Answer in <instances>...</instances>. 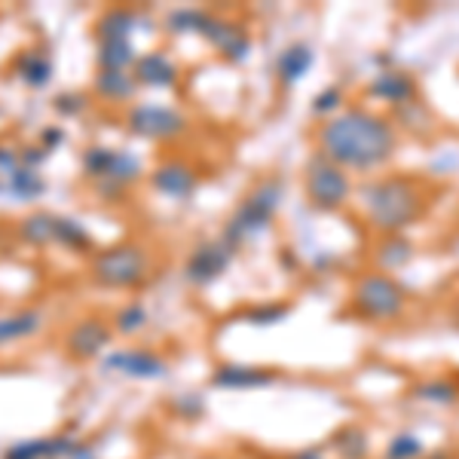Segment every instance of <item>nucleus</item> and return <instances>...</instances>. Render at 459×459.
<instances>
[{"label": "nucleus", "instance_id": "obj_20", "mask_svg": "<svg viewBox=\"0 0 459 459\" xmlns=\"http://www.w3.org/2000/svg\"><path fill=\"white\" fill-rule=\"evenodd\" d=\"M316 56L309 47H303V43H294V47H288L282 58H279V77H282L285 86H294L300 83L303 77H307V71L313 68Z\"/></svg>", "mask_w": 459, "mask_h": 459}, {"label": "nucleus", "instance_id": "obj_23", "mask_svg": "<svg viewBox=\"0 0 459 459\" xmlns=\"http://www.w3.org/2000/svg\"><path fill=\"white\" fill-rule=\"evenodd\" d=\"M43 316L37 309H25V313H13L0 318V346L10 343V340H22L31 337L37 328H40Z\"/></svg>", "mask_w": 459, "mask_h": 459}, {"label": "nucleus", "instance_id": "obj_12", "mask_svg": "<svg viewBox=\"0 0 459 459\" xmlns=\"http://www.w3.org/2000/svg\"><path fill=\"white\" fill-rule=\"evenodd\" d=\"M108 343H110V328L101 318H83V322L74 325L68 331V337H65V346H68L71 359H77V361L95 359Z\"/></svg>", "mask_w": 459, "mask_h": 459}, {"label": "nucleus", "instance_id": "obj_36", "mask_svg": "<svg viewBox=\"0 0 459 459\" xmlns=\"http://www.w3.org/2000/svg\"><path fill=\"white\" fill-rule=\"evenodd\" d=\"M40 142H43V151H49V147H56L58 142H62V132H58V129H47L40 135Z\"/></svg>", "mask_w": 459, "mask_h": 459}, {"label": "nucleus", "instance_id": "obj_22", "mask_svg": "<svg viewBox=\"0 0 459 459\" xmlns=\"http://www.w3.org/2000/svg\"><path fill=\"white\" fill-rule=\"evenodd\" d=\"M135 86H138V80L129 77L126 71H99V77H95V92H99L101 99H108V101L132 99Z\"/></svg>", "mask_w": 459, "mask_h": 459}, {"label": "nucleus", "instance_id": "obj_8", "mask_svg": "<svg viewBox=\"0 0 459 459\" xmlns=\"http://www.w3.org/2000/svg\"><path fill=\"white\" fill-rule=\"evenodd\" d=\"M129 126L135 135L162 142V138H175L184 132V117L166 105H138L129 110Z\"/></svg>", "mask_w": 459, "mask_h": 459}, {"label": "nucleus", "instance_id": "obj_15", "mask_svg": "<svg viewBox=\"0 0 459 459\" xmlns=\"http://www.w3.org/2000/svg\"><path fill=\"white\" fill-rule=\"evenodd\" d=\"M196 178H194V169L184 166V162H162V166L153 172V187L166 196H175V199H184L194 190Z\"/></svg>", "mask_w": 459, "mask_h": 459}, {"label": "nucleus", "instance_id": "obj_11", "mask_svg": "<svg viewBox=\"0 0 459 459\" xmlns=\"http://www.w3.org/2000/svg\"><path fill=\"white\" fill-rule=\"evenodd\" d=\"M279 380V374L273 368H261V365H236V361H227V365H218L212 374V386L227 389V392H251V389H266Z\"/></svg>", "mask_w": 459, "mask_h": 459}, {"label": "nucleus", "instance_id": "obj_28", "mask_svg": "<svg viewBox=\"0 0 459 459\" xmlns=\"http://www.w3.org/2000/svg\"><path fill=\"white\" fill-rule=\"evenodd\" d=\"M43 190H47V184H43V178L37 175L34 169L19 166L10 172V194L16 199H34V196H40Z\"/></svg>", "mask_w": 459, "mask_h": 459}, {"label": "nucleus", "instance_id": "obj_10", "mask_svg": "<svg viewBox=\"0 0 459 459\" xmlns=\"http://www.w3.org/2000/svg\"><path fill=\"white\" fill-rule=\"evenodd\" d=\"M230 261H233V246L224 239V242H203L194 255L187 257V282L194 285H209L221 273L227 270Z\"/></svg>", "mask_w": 459, "mask_h": 459}, {"label": "nucleus", "instance_id": "obj_24", "mask_svg": "<svg viewBox=\"0 0 459 459\" xmlns=\"http://www.w3.org/2000/svg\"><path fill=\"white\" fill-rule=\"evenodd\" d=\"M16 68H19V77L25 80L28 86H34V89L47 86L49 74H53V65H49L47 53H40V49H28V53H22Z\"/></svg>", "mask_w": 459, "mask_h": 459}, {"label": "nucleus", "instance_id": "obj_29", "mask_svg": "<svg viewBox=\"0 0 459 459\" xmlns=\"http://www.w3.org/2000/svg\"><path fill=\"white\" fill-rule=\"evenodd\" d=\"M56 242H62V246H68L74 251H86L92 239H89V233L83 230V224H77L74 218H58Z\"/></svg>", "mask_w": 459, "mask_h": 459}, {"label": "nucleus", "instance_id": "obj_32", "mask_svg": "<svg viewBox=\"0 0 459 459\" xmlns=\"http://www.w3.org/2000/svg\"><path fill=\"white\" fill-rule=\"evenodd\" d=\"M340 105V89H328V92L318 95V105H316V114H328Z\"/></svg>", "mask_w": 459, "mask_h": 459}, {"label": "nucleus", "instance_id": "obj_7", "mask_svg": "<svg viewBox=\"0 0 459 459\" xmlns=\"http://www.w3.org/2000/svg\"><path fill=\"white\" fill-rule=\"evenodd\" d=\"M83 169L89 178H99L105 190H120L142 175V162L135 153L110 151V147H89L83 153Z\"/></svg>", "mask_w": 459, "mask_h": 459}, {"label": "nucleus", "instance_id": "obj_14", "mask_svg": "<svg viewBox=\"0 0 459 459\" xmlns=\"http://www.w3.org/2000/svg\"><path fill=\"white\" fill-rule=\"evenodd\" d=\"M203 34L209 37V40L227 58H233V62H242V58L248 56V34L242 31L239 25H230V22H221V19L209 16V22H205V28H203Z\"/></svg>", "mask_w": 459, "mask_h": 459}, {"label": "nucleus", "instance_id": "obj_9", "mask_svg": "<svg viewBox=\"0 0 459 459\" xmlns=\"http://www.w3.org/2000/svg\"><path fill=\"white\" fill-rule=\"evenodd\" d=\"M105 368L132 380H162L169 377V361L151 350H120L105 359Z\"/></svg>", "mask_w": 459, "mask_h": 459}, {"label": "nucleus", "instance_id": "obj_30", "mask_svg": "<svg viewBox=\"0 0 459 459\" xmlns=\"http://www.w3.org/2000/svg\"><path fill=\"white\" fill-rule=\"evenodd\" d=\"M144 325H147V309L142 303H129V307H123L117 313V331L120 334H138Z\"/></svg>", "mask_w": 459, "mask_h": 459}, {"label": "nucleus", "instance_id": "obj_25", "mask_svg": "<svg viewBox=\"0 0 459 459\" xmlns=\"http://www.w3.org/2000/svg\"><path fill=\"white\" fill-rule=\"evenodd\" d=\"M383 459H426V444L417 432H395L383 447Z\"/></svg>", "mask_w": 459, "mask_h": 459}, {"label": "nucleus", "instance_id": "obj_21", "mask_svg": "<svg viewBox=\"0 0 459 459\" xmlns=\"http://www.w3.org/2000/svg\"><path fill=\"white\" fill-rule=\"evenodd\" d=\"M138 16L132 10H108L105 16L95 25V34H99L101 43L108 40H129V34L135 31Z\"/></svg>", "mask_w": 459, "mask_h": 459}, {"label": "nucleus", "instance_id": "obj_35", "mask_svg": "<svg viewBox=\"0 0 459 459\" xmlns=\"http://www.w3.org/2000/svg\"><path fill=\"white\" fill-rule=\"evenodd\" d=\"M56 108L62 110V114H74V110L83 108V101H80L77 95H62V99H56Z\"/></svg>", "mask_w": 459, "mask_h": 459}, {"label": "nucleus", "instance_id": "obj_34", "mask_svg": "<svg viewBox=\"0 0 459 459\" xmlns=\"http://www.w3.org/2000/svg\"><path fill=\"white\" fill-rule=\"evenodd\" d=\"M13 169H19V153L10 151V147H0V172L10 175Z\"/></svg>", "mask_w": 459, "mask_h": 459}, {"label": "nucleus", "instance_id": "obj_16", "mask_svg": "<svg viewBox=\"0 0 459 459\" xmlns=\"http://www.w3.org/2000/svg\"><path fill=\"white\" fill-rule=\"evenodd\" d=\"M138 83L153 86V89H169L178 83V68L166 58V53H144L135 62Z\"/></svg>", "mask_w": 459, "mask_h": 459}, {"label": "nucleus", "instance_id": "obj_17", "mask_svg": "<svg viewBox=\"0 0 459 459\" xmlns=\"http://www.w3.org/2000/svg\"><path fill=\"white\" fill-rule=\"evenodd\" d=\"M77 444L71 438H37V441H22V444H13L6 450L4 459H53V456H74Z\"/></svg>", "mask_w": 459, "mask_h": 459}, {"label": "nucleus", "instance_id": "obj_6", "mask_svg": "<svg viewBox=\"0 0 459 459\" xmlns=\"http://www.w3.org/2000/svg\"><path fill=\"white\" fill-rule=\"evenodd\" d=\"M92 279L105 288H135L147 279V255L138 246H114L95 255Z\"/></svg>", "mask_w": 459, "mask_h": 459}, {"label": "nucleus", "instance_id": "obj_33", "mask_svg": "<svg viewBox=\"0 0 459 459\" xmlns=\"http://www.w3.org/2000/svg\"><path fill=\"white\" fill-rule=\"evenodd\" d=\"M288 459H328V450L322 447V444H313V447H300L294 450Z\"/></svg>", "mask_w": 459, "mask_h": 459}, {"label": "nucleus", "instance_id": "obj_2", "mask_svg": "<svg viewBox=\"0 0 459 459\" xmlns=\"http://www.w3.org/2000/svg\"><path fill=\"white\" fill-rule=\"evenodd\" d=\"M365 212L368 221L383 233H398L411 227L426 212V196L417 181L402 175L377 178L365 187Z\"/></svg>", "mask_w": 459, "mask_h": 459}, {"label": "nucleus", "instance_id": "obj_31", "mask_svg": "<svg viewBox=\"0 0 459 459\" xmlns=\"http://www.w3.org/2000/svg\"><path fill=\"white\" fill-rule=\"evenodd\" d=\"M288 309L285 307H270V309H255V313H248V318L255 325H276V322H282Z\"/></svg>", "mask_w": 459, "mask_h": 459}, {"label": "nucleus", "instance_id": "obj_26", "mask_svg": "<svg viewBox=\"0 0 459 459\" xmlns=\"http://www.w3.org/2000/svg\"><path fill=\"white\" fill-rule=\"evenodd\" d=\"M56 227H58L56 214H47V212L28 214V218L22 221V239H28L31 246H47V242H56Z\"/></svg>", "mask_w": 459, "mask_h": 459}, {"label": "nucleus", "instance_id": "obj_19", "mask_svg": "<svg viewBox=\"0 0 459 459\" xmlns=\"http://www.w3.org/2000/svg\"><path fill=\"white\" fill-rule=\"evenodd\" d=\"M371 92L377 95V99L389 101V105H411V99H413L417 89H413V80L407 77V74L389 71V74H380V77L374 80Z\"/></svg>", "mask_w": 459, "mask_h": 459}, {"label": "nucleus", "instance_id": "obj_4", "mask_svg": "<svg viewBox=\"0 0 459 459\" xmlns=\"http://www.w3.org/2000/svg\"><path fill=\"white\" fill-rule=\"evenodd\" d=\"M279 196H282L279 181L257 184V187L246 196V203H242L233 218H230V224H227L230 246L236 248L246 239H255L257 233H264V230L270 227L273 214H276V209H279Z\"/></svg>", "mask_w": 459, "mask_h": 459}, {"label": "nucleus", "instance_id": "obj_1", "mask_svg": "<svg viewBox=\"0 0 459 459\" xmlns=\"http://www.w3.org/2000/svg\"><path fill=\"white\" fill-rule=\"evenodd\" d=\"M318 153L340 169L374 172L395 153V129L389 120L371 110L350 108L331 114L318 126Z\"/></svg>", "mask_w": 459, "mask_h": 459}, {"label": "nucleus", "instance_id": "obj_3", "mask_svg": "<svg viewBox=\"0 0 459 459\" xmlns=\"http://www.w3.org/2000/svg\"><path fill=\"white\" fill-rule=\"evenodd\" d=\"M407 307L404 288L389 273H368L352 288V309L374 325L395 322Z\"/></svg>", "mask_w": 459, "mask_h": 459}, {"label": "nucleus", "instance_id": "obj_27", "mask_svg": "<svg viewBox=\"0 0 459 459\" xmlns=\"http://www.w3.org/2000/svg\"><path fill=\"white\" fill-rule=\"evenodd\" d=\"M138 58L132 53V43L129 40H108L101 43L99 49V65L101 71H126L129 65H135Z\"/></svg>", "mask_w": 459, "mask_h": 459}, {"label": "nucleus", "instance_id": "obj_18", "mask_svg": "<svg viewBox=\"0 0 459 459\" xmlns=\"http://www.w3.org/2000/svg\"><path fill=\"white\" fill-rule=\"evenodd\" d=\"M331 450L337 454V459H371V435L359 423H350L334 432Z\"/></svg>", "mask_w": 459, "mask_h": 459}, {"label": "nucleus", "instance_id": "obj_13", "mask_svg": "<svg viewBox=\"0 0 459 459\" xmlns=\"http://www.w3.org/2000/svg\"><path fill=\"white\" fill-rule=\"evenodd\" d=\"M407 395H411V402H417V404L454 407V404H459V380H450V377H426V380L413 383Z\"/></svg>", "mask_w": 459, "mask_h": 459}, {"label": "nucleus", "instance_id": "obj_5", "mask_svg": "<svg viewBox=\"0 0 459 459\" xmlns=\"http://www.w3.org/2000/svg\"><path fill=\"white\" fill-rule=\"evenodd\" d=\"M352 196V181L346 175V169L334 166L331 160H325L322 153H316L307 162V199L309 205H316L318 212H334L343 209Z\"/></svg>", "mask_w": 459, "mask_h": 459}]
</instances>
